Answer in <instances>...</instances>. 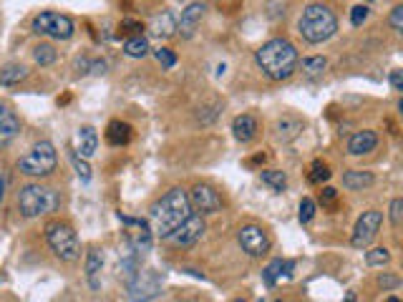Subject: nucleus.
<instances>
[{"instance_id":"f257e3e1","label":"nucleus","mask_w":403,"mask_h":302,"mask_svg":"<svg viewBox=\"0 0 403 302\" xmlns=\"http://www.w3.org/2000/svg\"><path fill=\"white\" fill-rule=\"evenodd\" d=\"M192 214V204H189V194L181 187L169 189L162 199H157L151 204L149 217L151 224H154V235L167 239L172 232L179 227L184 219Z\"/></svg>"},{"instance_id":"f03ea898","label":"nucleus","mask_w":403,"mask_h":302,"mask_svg":"<svg viewBox=\"0 0 403 302\" xmlns=\"http://www.w3.org/2000/svg\"><path fill=\"white\" fill-rule=\"evenodd\" d=\"M255 60L270 81H288L298 68V51L288 38H272L260 46Z\"/></svg>"},{"instance_id":"7ed1b4c3","label":"nucleus","mask_w":403,"mask_h":302,"mask_svg":"<svg viewBox=\"0 0 403 302\" xmlns=\"http://www.w3.org/2000/svg\"><path fill=\"white\" fill-rule=\"evenodd\" d=\"M298 30H300V36L305 38L307 43L328 41V38L335 36V30H338L335 13L328 6H323V3H310V6H305L300 20H298Z\"/></svg>"},{"instance_id":"20e7f679","label":"nucleus","mask_w":403,"mask_h":302,"mask_svg":"<svg viewBox=\"0 0 403 302\" xmlns=\"http://www.w3.org/2000/svg\"><path fill=\"white\" fill-rule=\"evenodd\" d=\"M46 239H49V247L53 249L56 257H60L63 262H76L81 257V242L79 235L68 222H49L46 224Z\"/></svg>"},{"instance_id":"39448f33","label":"nucleus","mask_w":403,"mask_h":302,"mask_svg":"<svg viewBox=\"0 0 403 302\" xmlns=\"http://www.w3.org/2000/svg\"><path fill=\"white\" fill-rule=\"evenodd\" d=\"M56 206H58V194L49 187H41V184H25L18 194V209L28 219L49 214Z\"/></svg>"},{"instance_id":"423d86ee","label":"nucleus","mask_w":403,"mask_h":302,"mask_svg":"<svg viewBox=\"0 0 403 302\" xmlns=\"http://www.w3.org/2000/svg\"><path fill=\"white\" fill-rule=\"evenodd\" d=\"M56 164H58V154H56L53 144L38 141L23 159H18V171L25 176H49L56 171Z\"/></svg>"},{"instance_id":"0eeeda50","label":"nucleus","mask_w":403,"mask_h":302,"mask_svg":"<svg viewBox=\"0 0 403 302\" xmlns=\"http://www.w3.org/2000/svg\"><path fill=\"white\" fill-rule=\"evenodd\" d=\"M76 30L71 15L66 13H56V11H43L33 18V33L38 36H49L53 41H68Z\"/></svg>"},{"instance_id":"6e6552de","label":"nucleus","mask_w":403,"mask_h":302,"mask_svg":"<svg viewBox=\"0 0 403 302\" xmlns=\"http://www.w3.org/2000/svg\"><path fill=\"white\" fill-rule=\"evenodd\" d=\"M162 292V277L154 270H139L136 277L129 282V300L149 302Z\"/></svg>"},{"instance_id":"1a4fd4ad","label":"nucleus","mask_w":403,"mask_h":302,"mask_svg":"<svg viewBox=\"0 0 403 302\" xmlns=\"http://www.w3.org/2000/svg\"><path fill=\"white\" fill-rule=\"evenodd\" d=\"M205 232H207V224L205 219H202V214H189L167 239L172 247H192V244H197V242L202 239Z\"/></svg>"},{"instance_id":"9d476101","label":"nucleus","mask_w":403,"mask_h":302,"mask_svg":"<svg viewBox=\"0 0 403 302\" xmlns=\"http://www.w3.org/2000/svg\"><path fill=\"white\" fill-rule=\"evenodd\" d=\"M237 242H240L242 252H247L250 257H265L270 252V237L260 224H245L237 232Z\"/></svg>"},{"instance_id":"9b49d317","label":"nucleus","mask_w":403,"mask_h":302,"mask_svg":"<svg viewBox=\"0 0 403 302\" xmlns=\"http://www.w3.org/2000/svg\"><path fill=\"white\" fill-rule=\"evenodd\" d=\"M380 222H383V214L378 209H368L361 214V219L355 222V230H353V237H350V244L355 249H366L371 242L376 239L380 230Z\"/></svg>"},{"instance_id":"f8f14e48","label":"nucleus","mask_w":403,"mask_h":302,"mask_svg":"<svg viewBox=\"0 0 403 302\" xmlns=\"http://www.w3.org/2000/svg\"><path fill=\"white\" fill-rule=\"evenodd\" d=\"M189 204H192V209L202 211V214H215V211L222 209V197L210 184H197L192 189V194H189Z\"/></svg>"},{"instance_id":"ddd939ff","label":"nucleus","mask_w":403,"mask_h":302,"mask_svg":"<svg viewBox=\"0 0 403 302\" xmlns=\"http://www.w3.org/2000/svg\"><path fill=\"white\" fill-rule=\"evenodd\" d=\"M205 11H207V6L202 0L189 3V6L181 11V18H179V23H177V33H179L181 38H192L194 30L199 28V23L205 18Z\"/></svg>"},{"instance_id":"4468645a","label":"nucleus","mask_w":403,"mask_h":302,"mask_svg":"<svg viewBox=\"0 0 403 302\" xmlns=\"http://www.w3.org/2000/svg\"><path fill=\"white\" fill-rule=\"evenodd\" d=\"M20 131V119L18 114L13 111L11 103L0 101V146L11 144Z\"/></svg>"},{"instance_id":"2eb2a0df","label":"nucleus","mask_w":403,"mask_h":302,"mask_svg":"<svg viewBox=\"0 0 403 302\" xmlns=\"http://www.w3.org/2000/svg\"><path fill=\"white\" fill-rule=\"evenodd\" d=\"M378 146V133L371 131V129H363V131H355L348 139V151L353 157H363L368 151H373Z\"/></svg>"},{"instance_id":"dca6fc26","label":"nucleus","mask_w":403,"mask_h":302,"mask_svg":"<svg viewBox=\"0 0 403 302\" xmlns=\"http://www.w3.org/2000/svg\"><path fill=\"white\" fill-rule=\"evenodd\" d=\"M257 131H260V124L252 114H242L232 121V133H235V139L240 141V144L252 141L255 136H257Z\"/></svg>"},{"instance_id":"f3484780","label":"nucleus","mask_w":403,"mask_h":302,"mask_svg":"<svg viewBox=\"0 0 403 302\" xmlns=\"http://www.w3.org/2000/svg\"><path fill=\"white\" fill-rule=\"evenodd\" d=\"M293 270H295V262H290V260H272L270 265L265 267V272H262V277H265L267 287H275L280 280H290V277H293Z\"/></svg>"},{"instance_id":"a211bd4d","label":"nucleus","mask_w":403,"mask_h":302,"mask_svg":"<svg viewBox=\"0 0 403 302\" xmlns=\"http://www.w3.org/2000/svg\"><path fill=\"white\" fill-rule=\"evenodd\" d=\"M149 30H151V36H157V38H172L177 33L174 15L169 11H164L162 15H154V20L149 23Z\"/></svg>"},{"instance_id":"6ab92c4d","label":"nucleus","mask_w":403,"mask_h":302,"mask_svg":"<svg viewBox=\"0 0 403 302\" xmlns=\"http://www.w3.org/2000/svg\"><path fill=\"white\" fill-rule=\"evenodd\" d=\"M76 144H79L81 157H94L98 149V133L94 126H81L79 133H76Z\"/></svg>"},{"instance_id":"aec40b11","label":"nucleus","mask_w":403,"mask_h":302,"mask_svg":"<svg viewBox=\"0 0 403 302\" xmlns=\"http://www.w3.org/2000/svg\"><path fill=\"white\" fill-rule=\"evenodd\" d=\"M106 141L111 146H127L132 141V126L127 121H111L106 126Z\"/></svg>"},{"instance_id":"412c9836","label":"nucleus","mask_w":403,"mask_h":302,"mask_svg":"<svg viewBox=\"0 0 403 302\" xmlns=\"http://www.w3.org/2000/svg\"><path fill=\"white\" fill-rule=\"evenodd\" d=\"M376 181V176L371 171H361V169H353V171H345L343 174V187L350 189V192H358V189H368L371 184Z\"/></svg>"},{"instance_id":"4be33fe9","label":"nucleus","mask_w":403,"mask_h":302,"mask_svg":"<svg viewBox=\"0 0 403 302\" xmlns=\"http://www.w3.org/2000/svg\"><path fill=\"white\" fill-rule=\"evenodd\" d=\"M275 129H277V136H280V139L290 141L302 131V121L298 119V116H283V119H277Z\"/></svg>"},{"instance_id":"5701e85b","label":"nucleus","mask_w":403,"mask_h":302,"mask_svg":"<svg viewBox=\"0 0 403 302\" xmlns=\"http://www.w3.org/2000/svg\"><path fill=\"white\" fill-rule=\"evenodd\" d=\"M28 76V68L23 63H8L0 68V86H15Z\"/></svg>"},{"instance_id":"b1692460","label":"nucleus","mask_w":403,"mask_h":302,"mask_svg":"<svg viewBox=\"0 0 403 302\" xmlns=\"http://www.w3.org/2000/svg\"><path fill=\"white\" fill-rule=\"evenodd\" d=\"M101 267H103V257H101V252H98L96 247L94 249H89V254H86V277H89V282H91V287L96 290L98 287V272H101Z\"/></svg>"},{"instance_id":"393cba45","label":"nucleus","mask_w":403,"mask_h":302,"mask_svg":"<svg viewBox=\"0 0 403 302\" xmlns=\"http://www.w3.org/2000/svg\"><path fill=\"white\" fill-rule=\"evenodd\" d=\"M124 53L129 58H144L149 53V41L144 36H134V38H127L124 41Z\"/></svg>"},{"instance_id":"a878e982","label":"nucleus","mask_w":403,"mask_h":302,"mask_svg":"<svg viewBox=\"0 0 403 302\" xmlns=\"http://www.w3.org/2000/svg\"><path fill=\"white\" fill-rule=\"evenodd\" d=\"M325 68H328V60H325L323 55H310V58L302 60V73H305L310 81L320 79L325 73Z\"/></svg>"},{"instance_id":"bb28decb","label":"nucleus","mask_w":403,"mask_h":302,"mask_svg":"<svg viewBox=\"0 0 403 302\" xmlns=\"http://www.w3.org/2000/svg\"><path fill=\"white\" fill-rule=\"evenodd\" d=\"M260 179H262V184H267L270 189H275V192H283V189L288 187V176H285V171L262 169L260 171Z\"/></svg>"},{"instance_id":"cd10ccee","label":"nucleus","mask_w":403,"mask_h":302,"mask_svg":"<svg viewBox=\"0 0 403 302\" xmlns=\"http://www.w3.org/2000/svg\"><path fill=\"white\" fill-rule=\"evenodd\" d=\"M331 166L323 162V159H318V162H313L310 164V171H307V181L310 184H323V181H328L331 179Z\"/></svg>"},{"instance_id":"c85d7f7f","label":"nucleus","mask_w":403,"mask_h":302,"mask_svg":"<svg viewBox=\"0 0 403 302\" xmlns=\"http://www.w3.org/2000/svg\"><path fill=\"white\" fill-rule=\"evenodd\" d=\"M33 60H36L38 66H51L56 60V48L51 43H41V46L33 48Z\"/></svg>"},{"instance_id":"c756f323","label":"nucleus","mask_w":403,"mask_h":302,"mask_svg":"<svg viewBox=\"0 0 403 302\" xmlns=\"http://www.w3.org/2000/svg\"><path fill=\"white\" fill-rule=\"evenodd\" d=\"M388 260H391V252L385 247H376V249H371V252H366L368 267H383V265H388Z\"/></svg>"},{"instance_id":"7c9ffc66","label":"nucleus","mask_w":403,"mask_h":302,"mask_svg":"<svg viewBox=\"0 0 403 302\" xmlns=\"http://www.w3.org/2000/svg\"><path fill=\"white\" fill-rule=\"evenodd\" d=\"M71 164H73V169H76V174H79L81 181L91 179V166L84 157H79V151H71Z\"/></svg>"},{"instance_id":"2f4dec72","label":"nucleus","mask_w":403,"mask_h":302,"mask_svg":"<svg viewBox=\"0 0 403 302\" xmlns=\"http://www.w3.org/2000/svg\"><path fill=\"white\" fill-rule=\"evenodd\" d=\"M141 30H144V25L139 23V20H132V18L121 20V25H119V33H121V36H129V38L141 36Z\"/></svg>"},{"instance_id":"473e14b6","label":"nucleus","mask_w":403,"mask_h":302,"mask_svg":"<svg viewBox=\"0 0 403 302\" xmlns=\"http://www.w3.org/2000/svg\"><path fill=\"white\" fill-rule=\"evenodd\" d=\"M315 209H318V206H315V202L310 199V197H305V199L300 202V222H302V224H310V222H313Z\"/></svg>"},{"instance_id":"72a5a7b5","label":"nucleus","mask_w":403,"mask_h":302,"mask_svg":"<svg viewBox=\"0 0 403 302\" xmlns=\"http://www.w3.org/2000/svg\"><path fill=\"white\" fill-rule=\"evenodd\" d=\"M368 15H371V8L366 6V3H361V6H355L353 11H350V23L358 28V25H363L368 20Z\"/></svg>"},{"instance_id":"f704fd0d","label":"nucleus","mask_w":403,"mask_h":302,"mask_svg":"<svg viewBox=\"0 0 403 302\" xmlns=\"http://www.w3.org/2000/svg\"><path fill=\"white\" fill-rule=\"evenodd\" d=\"M154 58L162 63V68H174L177 66V55L174 51H169V48H159L154 51Z\"/></svg>"},{"instance_id":"c9c22d12","label":"nucleus","mask_w":403,"mask_h":302,"mask_svg":"<svg viewBox=\"0 0 403 302\" xmlns=\"http://www.w3.org/2000/svg\"><path fill=\"white\" fill-rule=\"evenodd\" d=\"M388 25H391L396 33H401V30H403V6L393 8L391 15H388Z\"/></svg>"},{"instance_id":"e433bc0d","label":"nucleus","mask_w":403,"mask_h":302,"mask_svg":"<svg viewBox=\"0 0 403 302\" xmlns=\"http://www.w3.org/2000/svg\"><path fill=\"white\" fill-rule=\"evenodd\" d=\"M217 111H219V103H212V106L199 109V121H202V124H212V121L217 119Z\"/></svg>"},{"instance_id":"4c0bfd02","label":"nucleus","mask_w":403,"mask_h":302,"mask_svg":"<svg viewBox=\"0 0 403 302\" xmlns=\"http://www.w3.org/2000/svg\"><path fill=\"white\" fill-rule=\"evenodd\" d=\"M401 217H403V199H393L391 202V224L393 227H401Z\"/></svg>"},{"instance_id":"58836bf2","label":"nucleus","mask_w":403,"mask_h":302,"mask_svg":"<svg viewBox=\"0 0 403 302\" xmlns=\"http://www.w3.org/2000/svg\"><path fill=\"white\" fill-rule=\"evenodd\" d=\"M338 199V192L333 187H325L323 192H320V202H323V206H333Z\"/></svg>"},{"instance_id":"ea45409f","label":"nucleus","mask_w":403,"mask_h":302,"mask_svg":"<svg viewBox=\"0 0 403 302\" xmlns=\"http://www.w3.org/2000/svg\"><path fill=\"white\" fill-rule=\"evenodd\" d=\"M378 284L383 287V290H393V287H398V284H401V280H398L396 275H380Z\"/></svg>"},{"instance_id":"a19ab883","label":"nucleus","mask_w":403,"mask_h":302,"mask_svg":"<svg viewBox=\"0 0 403 302\" xmlns=\"http://www.w3.org/2000/svg\"><path fill=\"white\" fill-rule=\"evenodd\" d=\"M391 86H393V91H403V71L401 68L391 71Z\"/></svg>"},{"instance_id":"79ce46f5","label":"nucleus","mask_w":403,"mask_h":302,"mask_svg":"<svg viewBox=\"0 0 403 302\" xmlns=\"http://www.w3.org/2000/svg\"><path fill=\"white\" fill-rule=\"evenodd\" d=\"M91 71H94V73H106V60H94V63H91Z\"/></svg>"},{"instance_id":"37998d69","label":"nucleus","mask_w":403,"mask_h":302,"mask_svg":"<svg viewBox=\"0 0 403 302\" xmlns=\"http://www.w3.org/2000/svg\"><path fill=\"white\" fill-rule=\"evenodd\" d=\"M3 189H6V184H3V179H0V202H3Z\"/></svg>"},{"instance_id":"c03bdc74","label":"nucleus","mask_w":403,"mask_h":302,"mask_svg":"<svg viewBox=\"0 0 403 302\" xmlns=\"http://www.w3.org/2000/svg\"><path fill=\"white\" fill-rule=\"evenodd\" d=\"M388 302H401V300H398L396 295H391V297H388Z\"/></svg>"},{"instance_id":"a18cd8bd","label":"nucleus","mask_w":403,"mask_h":302,"mask_svg":"<svg viewBox=\"0 0 403 302\" xmlns=\"http://www.w3.org/2000/svg\"><path fill=\"white\" fill-rule=\"evenodd\" d=\"M363 3H373V0H363Z\"/></svg>"},{"instance_id":"49530a36","label":"nucleus","mask_w":403,"mask_h":302,"mask_svg":"<svg viewBox=\"0 0 403 302\" xmlns=\"http://www.w3.org/2000/svg\"><path fill=\"white\" fill-rule=\"evenodd\" d=\"M235 302H247V300H235Z\"/></svg>"},{"instance_id":"de8ad7c7","label":"nucleus","mask_w":403,"mask_h":302,"mask_svg":"<svg viewBox=\"0 0 403 302\" xmlns=\"http://www.w3.org/2000/svg\"><path fill=\"white\" fill-rule=\"evenodd\" d=\"M280 302H283V300H280Z\"/></svg>"}]
</instances>
